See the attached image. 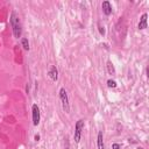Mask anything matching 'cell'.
Listing matches in <instances>:
<instances>
[{
	"mask_svg": "<svg viewBox=\"0 0 149 149\" xmlns=\"http://www.w3.org/2000/svg\"><path fill=\"white\" fill-rule=\"evenodd\" d=\"M59 100L62 104V108L65 113L70 112V102H69V97H68V92L64 87H62L59 90Z\"/></svg>",
	"mask_w": 149,
	"mask_h": 149,
	"instance_id": "obj_2",
	"label": "cell"
},
{
	"mask_svg": "<svg viewBox=\"0 0 149 149\" xmlns=\"http://www.w3.org/2000/svg\"><path fill=\"white\" fill-rule=\"evenodd\" d=\"M137 149H143V148H137Z\"/></svg>",
	"mask_w": 149,
	"mask_h": 149,
	"instance_id": "obj_16",
	"label": "cell"
},
{
	"mask_svg": "<svg viewBox=\"0 0 149 149\" xmlns=\"http://www.w3.org/2000/svg\"><path fill=\"white\" fill-rule=\"evenodd\" d=\"M107 86H108V87L114 88V87H116V86H118V84H116V81H115V80H113V79H108V80H107Z\"/></svg>",
	"mask_w": 149,
	"mask_h": 149,
	"instance_id": "obj_11",
	"label": "cell"
},
{
	"mask_svg": "<svg viewBox=\"0 0 149 149\" xmlns=\"http://www.w3.org/2000/svg\"><path fill=\"white\" fill-rule=\"evenodd\" d=\"M64 149H70V147H69V143H68V142H66V146H65V148H64Z\"/></svg>",
	"mask_w": 149,
	"mask_h": 149,
	"instance_id": "obj_15",
	"label": "cell"
},
{
	"mask_svg": "<svg viewBox=\"0 0 149 149\" xmlns=\"http://www.w3.org/2000/svg\"><path fill=\"white\" fill-rule=\"evenodd\" d=\"M147 17H148L147 13H143L142 16L140 17V21H139V24H137V28L140 30H143V29L147 28Z\"/></svg>",
	"mask_w": 149,
	"mask_h": 149,
	"instance_id": "obj_7",
	"label": "cell"
},
{
	"mask_svg": "<svg viewBox=\"0 0 149 149\" xmlns=\"http://www.w3.org/2000/svg\"><path fill=\"white\" fill-rule=\"evenodd\" d=\"M101 8H102V13H104L105 15L108 16V15L112 14V5H111L109 1H107V0L102 1V3H101Z\"/></svg>",
	"mask_w": 149,
	"mask_h": 149,
	"instance_id": "obj_6",
	"label": "cell"
},
{
	"mask_svg": "<svg viewBox=\"0 0 149 149\" xmlns=\"http://www.w3.org/2000/svg\"><path fill=\"white\" fill-rule=\"evenodd\" d=\"M98 29H99V33H100V35H105V28L100 24V23H98Z\"/></svg>",
	"mask_w": 149,
	"mask_h": 149,
	"instance_id": "obj_12",
	"label": "cell"
},
{
	"mask_svg": "<svg viewBox=\"0 0 149 149\" xmlns=\"http://www.w3.org/2000/svg\"><path fill=\"white\" fill-rule=\"evenodd\" d=\"M112 149H121V147H120L119 143H113L112 144Z\"/></svg>",
	"mask_w": 149,
	"mask_h": 149,
	"instance_id": "obj_13",
	"label": "cell"
},
{
	"mask_svg": "<svg viewBox=\"0 0 149 149\" xmlns=\"http://www.w3.org/2000/svg\"><path fill=\"white\" fill-rule=\"evenodd\" d=\"M107 71H108V73H109V74H114V73H115L114 65H113V63H112L111 61H108V62H107Z\"/></svg>",
	"mask_w": 149,
	"mask_h": 149,
	"instance_id": "obj_9",
	"label": "cell"
},
{
	"mask_svg": "<svg viewBox=\"0 0 149 149\" xmlns=\"http://www.w3.org/2000/svg\"><path fill=\"white\" fill-rule=\"evenodd\" d=\"M21 45H22V48L24 50H29V43H28V40L26 37L21 38Z\"/></svg>",
	"mask_w": 149,
	"mask_h": 149,
	"instance_id": "obj_10",
	"label": "cell"
},
{
	"mask_svg": "<svg viewBox=\"0 0 149 149\" xmlns=\"http://www.w3.org/2000/svg\"><path fill=\"white\" fill-rule=\"evenodd\" d=\"M9 22H10V26H12V29H13V35H14V37H15V38L21 37V35H22V26H21L19 15H17L14 10H12V13H10Z\"/></svg>",
	"mask_w": 149,
	"mask_h": 149,
	"instance_id": "obj_1",
	"label": "cell"
},
{
	"mask_svg": "<svg viewBox=\"0 0 149 149\" xmlns=\"http://www.w3.org/2000/svg\"><path fill=\"white\" fill-rule=\"evenodd\" d=\"M31 116H33V125L37 126L40 123V108L37 106V104H33L31 106Z\"/></svg>",
	"mask_w": 149,
	"mask_h": 149,
	"instance_id": "obj_4",
	"label": "cell"
},
{
	"mask_svg": "<svg viewBox=\"0 0 149 149\" xmlns=\"http://www.w3.org/2000/svg\"><path fill=\"white\" fill-rule=\"evenodd\" d=\"M84 128V120L79 119L76 125H74V133H73V140L76 143H79L80 139H81V130Z\"/></svg>",
	"mask_w": 149,
	"mask_h": 149,
	"instance_id": "obj_3",
	"label": "cell"
},
{
	"mask_svg": "<svg viewBox=\"0 0 149 149\" xmlns=\"http://www.w3.org/2000/svg\"><path fill=\"white\" fill-rule=\"evenodd\" d=\"M34 139H35V141H38V140H40V135H38V134H36Z\"/></svg>",
	"mask_w": 149,
	"mask_h": 149,
	"instance_id": "obj_14",
	"label": "cell"
},
{
	"mask_svg": "<svg viewBox=\"0 0 149 149\" xmlns=\"http://www.w3.org/2000/svg\"><path fill=\"white\" fill-rule=\"evenodd\" d=\"M48 76H49V78L52 81H56L58 79V71H57V69H56L55 65H50L49 71H48Z\"/></svg>",
	"mask_w": 149,
	"mask_h": 149,
	"instance_id": "obj_5",
	"label": "cell"
},
{
	"mask_svg": "<svg viewBox=\"0 0 149 149\" xmlns=\"http://www.w3.org/2000/svg\"><path fill=\"white\" fill-rule=\"evenodd\" d=\"M97 147H98V149H105V147H104V135H102V132H99L98 133V136H97Z\"/></svg>",
	"mask_w": 149,
	"mask_h": 149,
	"instance_id": "obj_8",
	"label": "cell"
}]
</instances>
